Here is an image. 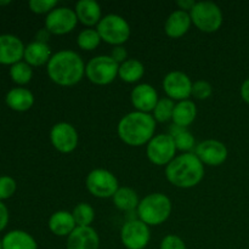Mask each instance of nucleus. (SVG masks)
<instances>
[{
	"instance_id": "1",
	"label": "nucleus",
	"mask_w": 249,
	"mask_h": 249,
	"mask_svg": "<svg viewBox=\"0 0 249 249\" xmlns=\"http://www.w3.org/2000/svg\"><path fill=\"white\" fill-rule=\"evenodd\" d=\"M87 65L82 56L72 50H61L51 56L46 65L49 78L60 87H73L85 75Z\"/></svg>"
},
{
	"instance_id": "2",
	"label": "nucleus",
	"mask_w": 249,
	"mask_h": 249,
	"mask_svg": "<svg viewBox=\"0 0 249 249\" xmlns=\"http://www.w3.org/2000/svg\"><path fill=\"white\" fill-rule=\"evenodd\" d=\"M156 121L150 113L133 111L122 117L117 126L119 139L133 147L147 145L155 136Z\"/></svg>"
},
{
	"instance_id": "3",
	"label": "nucleus",
	"mask_w": 249,
	"mask_h": 249,
	"mask_svg": "<svg viewBox=\"0 0 249 249\" xmlns=\"http://www.w3.org/2000/svg\"><path fill=\"white\" fill-rule=\"evenodd\" d=\"M204 164L195 153H181L165 167V178L179 189H192L203 180Z\"/></svg>"
},
{
	"instance_id": "4",
	"label": "nucleus",
	"mask_w": 249,
	"mask_h": 249,
	"mask_svg": "<svg viewBox=\"0 0 249 249\" xmlns=\"http://www.w3.org/2000/svg\"><path fill=\"white\" fill-rule=\"evenodd\" d=\"M173 204L169 197L164 194H150L143 197L139 203L138 215L147 226H158L169 219Z\"/></svg>"
},
{
	"instance_id": "5",
	"label": "nucleus",
	"mask_w": 249,
	"mask_h": 249,
	"mask_svg": "<svg viewBox=\"0 0 249 249\" xmlns=\"http://www.w3.org/2000/svg\"><path fill=\"white\" fill-rule=\"evenodd\" d=\"M102 41L113 46H121L130 36V26L124 17L116 14L106 15L96 26Z\"/></svg>"
},
{
	"instance_id": "6",
	"label": "nucleus",
	"mask_w": 249,
	"mask_h": 249,
	"mask_svg": "<svg viewBox=\"0 0 249 249\" xmlns=\"http://www.w3.org/2000/svg\"><path fill=\"white\" fill-rule=\"evenodd\" d=\"M190 16L194 26L203 33H214L223 26V11L215 2H196L195 7L190 12Z\"/></svg>"
},
{
	"instance_id": "7",
	"label": "nucleus",
	"mask_w": 249,
	"mask_h": 249,
	"mask_svg": "<svg viewBox=\"0 0 249 249\" xmlns=\"http://www.w3.org/2000/svg\"><path fill=\"white\" fill-rule=\"evenodd\" d=\"M119 65L107 55L92 57L85 67V75L95 85H108L118 77Z\"/></svg>"
},
{
	"instance_id": "8",
	"label": "nucleus",
	"mask_w": 249,
	"mask_h": 249,
	"mask_svg": "<svg viewBox=\"0 0 249 249\" xmlns=\"http://www.w3.org/2000/svg\"><path fill=\"white\" fill-rule=\"evenodd\" d=\"M85 185L88 191L96 198H112L119 189L118 179L116 175L102 168L91 170L87 175Z\"/></svg>"
},
{
	"instance_id": "9",
	"label": "nucleus",
	"mask_w": 249,
	"mask_h": 249,
	"mask_svg": "<svg viewBox=\"0 0 249 249\" xmlns=\"http://www.w3.org/2000/svg\"><path fill=\"white\" fill-rule=\"evenodd\" d=\"M177 147L169 134H160L151 139L146 146V155L152 164L167 167L177 157Z\"/></svg>"
},
{
	"instance_id": "10",
	"label": "nucleus",
	"mask_w": 249,
	"mask_h": 249,
	"mask_svg": "<svg viewBox=\"0 0 249 249\" xmlns=\"http://www.w3.org/2000/svg\"><path fill=\"white\" fill-rule=\"evenodd\" d=\"M151 240L150 226L140 219L129 220L122 226L121 241L126 249H145Z\"/></svg>"
},
{
	"instance_id": "11",
	"label": "nucleus",
	"mask_w": 249,
	"mask_h": 249,
	"mask_svg": "<svg viewBox=\"0 0 249 249\" xmlns=\"http://www.w3.org/2000/svg\"><path fill=\"white\" fill-rule=\"evenodd\" d=\"M74 10L60 6L53 9L45 18V28L55 36H65L75 29L78 23Z\"/></svg>"
},
{
	"instance_id": "12",
	"label": "nucleus",
	"mask_w": 249,
	"mask_h": 249,
	"mask_svg": "<svg viewBox=\"0 0 249 249\" xmlns=\"http://www.w3.org/2000/svg\"><path fill=\"white\" fill-rule=\"evenodd\" d=\"M192 80L181 71L169 72L163 79V90L167 97L173 101H184L191 97Z\"/></svg>"
},
{
	"instance_id": "13",
	"label": "nucleus",
	"mask_w": 249,
	"mask_h": 249,
	"mask_svg": "<svg viewBox=\"0 0 249 249\" xmlns=\"http://www.w3.org/2000/svg\"><path fill=\"white\" fill-rule=\"evenodd\" d=\"M50 141L56 151L61 153H72L77 148L79 136L72 124L67 122L56 123L50 130Z\"/></svg>"
},
{
	"instance_id": "14",
	"label": "nucleus",
	"mask_w": 249,
	"mask_h": 249,
	"mask_svg": "<svg viewBox=\"0 0 249 249\" xmlns=\"http://www.w3.org/2000/svg\"><path fill=\"white\" fill-rule=\"evenodd\" d=\"M195 155L204 165L219 167L228 160L229 151L221 141L209 139V140L202 141L196 146Z\"/></svg>"
},
{
	"instance_id": "15",
	"label": "nucleus",
	"mask_w": 249,
	"mask_h": 249,
	"mask_svg": "<svg viewBox=\"0 0 249 249\" xmlns=\"http://www.w3.org/2000/svg\"><path fill=\"white\" fill-rule=\"evenodd\" d=\"M158 100L160 97L157 90L147 83L138 84L130 92V101L135 111L143 112V113L152 112Z\"/></svg>"
},
{
	"instance_id": "16",
	"label": "nucleus",
	"mask_w": 249,
	"mask_h": 249,
	"mask_svg": "<svg viewBox=\"0 0 249 249\" xmlns=\"http://www.w3.org/2000/svg\"><path fill=\"white\" fill-rule=\"evenodd\" d=\"M24 49L21 39L12 34L0 36V63L1 65H15L21 62L24 55Z\"/></svg>"
},
{
	"instance_id": "17",
	"label": "nucleus",
	"mask_w": 249,
	"mask_h": 249,
	"mask_svg": "<svg viewBox=\"0 0 249 249\" xmlns=\"http://www.w3.org/2000/svg\"><path fill=\"white\" fill-rule=\"evenodd\" d=\"M100 236L91 226H77L67 237L66 249H99Z\"/></svg>"
},
{
	"instance_id": "18",
	"label": "nucleus",
	"mask_w": 249,
	"mask_h": 249,
	"mask_svg": "<svg viewBox=\"0 0 249 249\" xmlns=\"http://www.w3.org/2000/svg\"><path fill=\"white\" fill-rule=\"evenodd\" d=\"M191 16L189 12L175 10L168 16L164 23V32L169 38L179 39L184 36L191 28Z\"/></svg>"
},
{
	"instance_id": "19",
	"label": "nucleus",
	"mask_w": 249,
	"mask_h": 249,
	"mask_svg": "<svg viewBox=\"0 0 249 249\" xmlns=\"http://www.w3.org/2000/svg\"><path fill=\"white\" fill-rule=\"evenodd\" d=\"M74 12L78 21L84 24L87 28L97 26L102 18L101 6L94 0H79L75 4Z\"/></svg>"
},
{
	"instance_id": "20",
	"label": "nucleus",
	"mask_w": 249,
	"mask_h": 249,
	"mask_svg": "<svg viewBox=\"0 0 249 249\" xmlns=\"http://www.w3.org/2000/svg\"><path fill=\"white\" fill-rule=\"evenodd\" d=\"M48 226L55 236L68 237L77 228V224H75L72 213L67 211H57L50 216Z\"/></svg>"
},
{
	"instance_id": "21",
	"label": "nucleus",
	"mask_w": 249,
	"mask_h": 249,
	"mask_svg": "<svg viewBox=\"0 0 249 249\" xmlns=\"http://www.w3.org/2000/svg\"><path fill=\"white\" fill-rule=\"evenodd\" d=\"M51 49L48 44L40 43V41H32L24 49V62L28 63L31 67H40V66L48 65L50 61Z\"/></svg>"
},
{
	"instance_id": "22",
	"label": "nucleus",
	"mask_w": 249,
	"mask_h": 249,
	"mask_svg": "<svg viewBox=\"0 0 249 249\" xmlns=\"http://www.w3.org/2000/svg\"><path fill=\"white\" fill-rule=\"evenodd\" d=\"M6 105L17 112H26L34 105V95L26 88H14L5 97Z\"/></svg>"
},
{
	"instance_id": "23",
	"label": "nucleus",
	"mask_w": 249,
	"mask_h": 249,
	"mask_svg": "<svg viewBox=\"0 0 249 249\" xmlns=\"http://www.w3.org/2000/svg\"><path fill=\"white\" fill-rule=\"evenodd\" d=\"M197 117V107L191 100H184L175 104L172 121L174 125L187 128L195 122Z\"/></svg>"
},
{
	"instance_id": "24",
	"label": "nucleus",
	"mask_w": 249,
	"mask_h": 249,
	"mask_svg": "<svg viewBox=\"0 0 249 249\" xmlns=\"http://www.w3.org/2000/svg\"><path fill=\"white\" fill-rule=\"evenodd\" d=\"M2 249H38L33 236L22 230L10 231L2 238Z\"/></svg>"
},
{
	"instance_id": "25",
	"label": "nucleus",
	"mask_w": 249,
	"mask_h": 249,
	"mask_svg": "<svg viewBox=\"0 0 249 249\" xmlns=\"http://www.w3.org/2000/svg\"><path fill=\"white\" fill-rule=\"evenodd\" d=\"M143 74H145V66L136 58H128L125 62L119 65L118 77L128 84L140 82Z\"/></svg>"
},
{
	"instance_id": "26",
	"label": "nucleus",
	"mask_w": 249,
	"mask_h": 249,
	"mask_svg": "<svg viewBox=\"0 0 249 249\" xmlns=\"http://www.w3.org/2000/svg\"><path fill=\"white\" fill-rule=\"evenodd\" d=\"M113 204L117 209L122 212H133L138 209L140 199L135 190L130 187H119L114 196L112 197Z\"/></svg>"
},
{
	"instance_id": "27",
	"label": "nucleus",
	"mask_w": 249,
	"mask_h": 249,
	"mask_svg": "<svg viewBox=\"0 0 249 249\" xmlns=\"http://www.w3.org/2000/svg\"><path fill=\"white\" fill-rule=\"evenodd\" d=\"M169 135L172 136L178 151L189 153L194 148H196V140H195L194 135L187 128H182V126H178L173 124L169 129Z\"/></svg>"
},
{
	"instance_id": "28",
	"label": "nucleus",
	"mask_w": 249,
	"mask_h": 249,
	"mask_svg": "<svg viewBox=\"0 0 249 249\" xmlns=\"http://www.w3.org/2000/svg\"><path fill=\"white\" fill-rule=\"evenodd\" d=\"M175 104L169 97H162L158 100L155 109L152 111V117L158 123H167L172 121L173 112H174Z\"/></svg>"
},
{
	"instance_id": "29",
	"label": "nucleus",
	"mask_w": 249,
	"mask_h": 249,
	"mask_svg": "<svg viewBox=\"0 0 249 249\" xmlns=\"http://www.w3.org/2000/svg\"><path fill=\"white\" fill-rule=\"evenodd\" d=\"M77 226H91L95 220V211L89 203H78L72 212Z\"/></svg>"
},
{
	"instance_id": "30",
	"label": "nucleus",
	"mask_w": 249,
	"mask_h": 249,
	"mask_svg": "<svg viewBox=\"0 0 249 249\" xmlns=\"http://www.w3.org/2000/svg\"><path fill=\"white\" fill-rule=\"evenodd\" d=\"M10 77L16 84L26 85L33 78V70L28 63L21 61L10 67Z\"/></svg>"
},
{
	"instance_id": "31",
	"label": "nucleus",
	"mask_w": 249,
	"mask_h": 249,
	"mask_svg": "<svg viewBox=\"0 0 249 249\" xmlns=\"http://www.w3.org/2000/svg\"><path fill=\"white\" fill-rule=\"evenodd\" d=\"M101 38L96 29L94 28H87L83 29L77 38V44L82 50L84 51H92L100 45L101 43Z\"/></svg>"
},
{
	"instance_id": "32",
	"label": "nucleus",
	"mask_w": 249,
	"mask_h": 249,
	"mask_svg": "<svg viewBox=\"0 0 249 249\" xmlns=\"http://www.w3.org/2000/svg\"><path fill=\"white\" fill-rule=\"evenodd\" d=\"M213 94V87L207 80H197L192 84L191 96L197 100H207Z\"/></svg>"
},
{
	"instance_id": "33",
	"label": "nucleus",
	"mask_w": 249,
	"mask_h": 249,
	"mask_svg": "<svg viewBox=\"0 0 249 249\" xmlns=\"http://www.w3.org/2000/svg\"><path fill=\"white\" fill-rule=\"evenodd\" d=\"M28 6L32 12L38 15H49L53 9L57 7L56 0H31Z\"/></svg>"
},
{
	"instance_id": "34",
	"label": "nucleus",
	"mask_w": 249,
	"mask_h": 249,
	"mask_svg": "<svg viewBox=\"0 0 249 249\" xmlns=\"http://www.w3.org/2000/svg\"><path fill=\"white\" fill-rule=\"evenodd\" d=\"M16 181L14 178L9 177V175H2L0 177V201L4 199H9L10 197L14 196L16 192Z\"/></svg>"
},
{
	"instance_id": "35",
	"label": "nucleus",
	"mask_w": 249,
	"mask_h": 249,
	"mask_svg": "<svg viewBox=\"0 0 249 249\" xmlns=\"http://www.w3.org/2000/svg\"><path fill=\"white\" fill-rule=\"evenodd\" d=\"M160 249H187L181 237L177 235H167L160 242Z\"/></svg>"
},
{
	"instance_id": "36",
	"label": "nucleus",
	"mask_w": 249,
	"mask_h": 249,
	"mask_svg": "<svg viewBox=\"0 0 249 249\" xmlns=\"http://www.w3.org/2000/svg\"><path fill=\"white\" fill-rule=\"evenodd\" d=\"M109 56H111L118 65H122V63L125 62V61L128 60V51L125 50V48H124L123 45L114 46Z\"/></svg>"
},
{
	"instance_id": "37",
	"label": "nucleus",
	"mask_w": 249,
	"mask_h": 249,
	"mask_svg": "<svg viewBox=\"0 0 249 249\" xmlns=\"http://www.w3.org/2000/svg\"><path fill=\"white\" fill-rule=\"evenodd\" d=\"M9 223V211L6 206L0 201V231L4 230Z\"/></svg>"
},
{
	"instance_id": "38",
	"label": "nucleus",
	"mask_w": 249,
	"mask_h": 249,
	"mask_svg": "<svg viewBox=\"0 0 249 249\" xmlns=\"http://www.w3.org/2000/svg\"><path fill=\"white\" fill-rule=\"evenodd\" d=\"M178 7L179 10H182L185 12H191V10L194 9L195 5H196V1L195 0H178L177 1Z\"/></svg>"
},
{
	"instance_id": "39",
	"label": "nucleus",
	"mask_w": 249,
	"mask_h": 249,
	"mask_svg": "<svg viewBox=\"0 0 249 249\" xmlns=\"http://www.w3.org/2000/svg\"><path fill=\"white\" fill-rule=\"evenodd\" d=\"M50 36H51L50 32H49L46 28H43V29H40V31H39L38 33H36V41H40V43L48 44L49 39H50Z\"/></svg>"
},
{
	"instance_id": "40",
	"label": "nucleus",
	"mask_w": 249,
	"mask_h": 249,
	"mask_svg": "<svg viewBox=\"0 0 249 249\" xmlns=\"http://www.w3.org/2000/svg\"><path fill=\"white\" fill-rule=\"evenodd\" d=\"M241 97L243 101L249 105V78L243 82L242 87H241Z\"/></svg>"
},
{
	"instance_id": "41",
	"label": "nucleus",
	"mask_w": 249,
	"mask_h": 249,
	"mask_svg": "<svg viewBox=\"0 0 249 249\" xmlns=\"http://www.w3.org/2000/svg\"><path fill=\"white\" fill-rule=\"evenodd\" d=\"M11 4V1L10 0H5V1H0V6H5V5H9Z\"/></svg>"
},
{
	"instance_id": "42",
	"label": "nucleus",
	"mask_w": 249,
	"mask_h": 249,
	"mask_svg": "<svg viewBox=\"0 0 249 249\" xmlns=\"http://www.w3.org/2000/svg\"><path fill=\"white\" fill-rule=\"evenodd\" d=\"M0 249H2V242L0 241Z\"/></svg>"
}]
</instances>
